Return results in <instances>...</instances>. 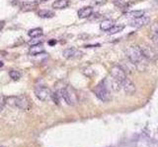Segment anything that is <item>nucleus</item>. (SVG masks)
<instances>
[{
	"label": "nucleus",
	"instance_id": "nucleus-1",
	"mask_svg": "<svg viewBox=\"0 0 158 147\" xmlns=\"http://www.w3.org/2000/svg\"><path fill=\"white\" fill-rule=\"evenodd\" d=\"M126 55L131 64L137 67V69L143 71L145 69L147 60L142 55L141 49L138 45H131L126 50Z\"/></svg>",
	"mask_w": 158,
	"mask_h": 147
},
{
	"label": "nucleus",
	"instance_id": "nucleus-2",
	"mask_svg": "<svg viewBox=\"0 0 158 147\" xmlns=\"http://www.w3.org/2000/svg\"><path fill=\"white\" fill-rule=\"evenodd\" d=\"M6 104L11 107H16V108L21 109L22 111H28L31 108V101L29 98L21 94L19 96H9L6 98Z\"/></svg>",
	"mask_w": 158,
	"mask_h": 147
},
{
	"label": "nucleus",
	"instance_id": "nucleus-3",
	"mask_svg": "<svg viewBox=\"0 0 158 147\" xmlns=\"http://www.w3.org/2000/svg\"><path fill=\"white\" fill-rule=\"evenodd\" d=\"M93 92L97 98L103 102H109L111 100V93H110V88L108 87L107 83L105 81L101 82L95 86Z\"/></svg>",
	"mask_w": 158,
	"mask_h": 147
},
{
	"label": "nucleus",
	"instance_id": "nucleus-4",
	"mask_svg": "<svg viewBox=\"0 0 158 147\" xmlns=\"http://www.w3.org/2000/svg\"><path fill=\"white\" fill-rule=\"evenodd\" d=\"M60 94L61 97L63 98L64 101L70 106H74L75 104H77L78 102V98H77V94L76 91L73 89V87H71L70 86H66L65 87L60 88Z\"/></svg>",
	"mask_w": 158,
	"mask_h": 147
},
{
	"label": "nucleus",
	"instance_id": "nucleus-5",
	"mask_svg": "<svg viewBox=\"0 0 158 147\" xmlns=\"http://www.w3.org/2000/svg\"><path fill=\"white\" fill-rule=\"evenodd\" d=\"M110 75L111 77L116 79L117 82H122L126 79V71L122 68L121 66H114L110 70Z\"/></svg>",
	"mask_w": 158,
	"mask_h": 147
},
{
	"label": "nucleus",
	"instance_id": "nucleus-6",
	"mask_svg": "<svg viewBox=\"0 0 158 147\" xmlns=\"http://www.w3.org/2000/svg\"><path fill=\"white\" fill-rule=\"evenodd\" d=\"M35 94L41 101H47L51 96V91L47 86H37L35 88Z\"/></svg>",
	"mask_w": 158,
	"mask_h": 147
},
{
	"label": "nucleus",
	"instance_id": "nucleus-7",
	"mask_svg": "<svg viewBox=\"0 0 158 147\" xmlns=\"http://www.w3.org/2000/svg\"><path fill=\"white\" fill-rule=\"evenodd\" d=\"M149 22H150V18H149L148 16L143 15L142 17L131 19L130 21V26H133V28L139 29V28H141V26H144L145 25H147Z\"/></svg>",
	"mask_w": 158,
	"mask_h": 147
},
{
	"label": "nucleus",
	"instance_id": "nucleus-8",
	"mask_svg": "<svg viewBox=\"0 0 158 147\" xmlns=\"http://www.w3.org/2000/svg\"><path fill=\"white\" fill-rule=\"evenodd\" d=\"M139 47L141 49L142 55L145 57V59L147 61H154L156 59V57H157L156 53L150 46L146 45V44H143L142 46H139Z\"/></svg>",
	"mask_w": 158,
	"mask_h": 147
},
{
	"label": "nucleus",
	"instance_id": "nucleus-9",
	"mask_svg": "<svg viewBox=\"0 0 158 147\" xmlns=\"http://www.w3.org/2000/svg\"><path fill=\"white\" fill-rule=\"evenodd\" d=\"M62 55L64 58H66V59H75V58H80L82 57L83 53L78 50V49L74 48V47H70V48H67L65 49L63 51Z\"/></svg>",
	"mask_w": 158,
	"mask_h": 147
},
{
	"label": "nucleus",
	"instance_id": "nucleus-10",
	"mask_svg": "<svg viewBox=\"0 0 158 147\" xmlns=\"http://www.w3.org/2000/svg\"><path fill=\"white\" fill-rule=\"evenodd\" d=\"M122 87L124 88L125 92L126 93V94H129V95L134 94V93L135 92L134 83L131 82L130 79H128V78H126L125 81L122 82Z\"/></svg>",
	"mask_w": 158,
	"mask_h": 147
},
{
	"label": "nucleus",
	"instance_id": "nucleus-11",
	"mask_svg": "<svg viewBox=\"0 0 158 147\" xmlns=\"http://www.w3.org/2000/svg\"><path fill=\"white\" fill-rule=\"evenodd\" d=\"M92 13H93V8L90 7V6H87V7H83L81 9L78 10V17L80 19H86V18H89Z\"/></svg>",
	"mask_w": 158,
	"mask_h": 147
},
{
	"label": "nucleus",
	"instance_id": "nucleus-12",
	"mask_svg": "<svg viewBox=\"0 0 158 147\" xmlns=\"http://www.w3.org/2000/svg\"><path fill=\"white\" fill-rule=\"evenodd\" d=\"M45 52V48L43 47L42 43L40 44H35V45H31V47L29 48V54L35 56V55H39L41 53Z\"/></svg>",
	"mask_w": 158,
	"mask_h": 147
},
{
	"label": "nucleus",
	"instance_id": "nucleus-13",
	"mask_svg": "<svg viewBox=\"0 0 158 147\" xmlns=\"http://www.w3.org/2000/svg\"><path fill=\"white\" fill-rule=\"evenodd\" d=\"M39 4L37 2H27V3H23L21 6V10L23 12H30V11H34L38 8Z\"/></svg>",
	"mask_w": 158,
	"mask_h": 147
},
{
	"label": "nucleus",
	"instance_id": "nucleus-14",
	"mask_svg": "<svg viewBox=\"0 0 158 147\" xmlns=\"http://www.w3.org/2000/svg\"><path fill=\"white\" fill-rule=\"evenodd\" d=\"M70 1L69 0H55L52 3V8L55 9H64L69 6Z\"/></svg>",
	"mask_w": 158,
	"mask_h": 147
},
{
	"label": "nucleus",
	"instance_id": "nucleus-15",
	"mask_svg": "<svg viewBox=\"0 0 158 147\" xmlns=\"http://www.w3.org/2000/svg\"><path fill=\"white\" fill-rule=\"evenodd\" d=\"M115 24V22L111 19H107V20H104L102 23L100 24V29L104 30V32H108V30L112 28Z\"/></svg>",
	"mask_w": 158,
	"mask_h": 147
},
{
	"label": "nucleus",
	"instance_id": "nucleus-16",
	"mask_svg": "<svg viewBox=\"0 0 158 147\" xmlns=\"http://www.w3.org/2000/svg\"><path fill=\"white\" fill-rule=\"evenodd\" d=\"M38 16L43 19H51V18L55 17V12H52L51 10H40L38 12Z\"/></svg>",
	"mask_w": 158,
	"mask_h": 147
},
{
	"label": "nucleus",
	"instance_id": "nucleus-17",
	"mask_svg": "<svg viewBox=\"0 0 158 147\" xmlns=\"http://www.w3.org/2000/svg\"><path fill=\"white\" fill-rule=\"evenodd\" d=\"M43 34V29L41 28H37V29H32L30 30L28 32V35L30 37L32 38H37V37H42Z\"/></svg>",
	"mask_w": 158,
	"mask_h": 147
},
{
	"label": "nucleus",
	"instance_id": "nucleus-18",
	"mask_svg": "<svg viewBox=\"0 0 158 147\" xmlns=\"http://www.w3.org/2000/svg\"><path fill=\"white\" fill-rule=\"evenodd\" d=\"M124 29H125L124 25H116V26L114 25L107 33H108V34H115V33L122 32V30H124Z\"/></svg>",
	"mask_w": 158,
	"mask_h": 147
},
{
	"label": "nucleus",
	"instance_id": "nucleus-19",
	"mask_svg": "<svg viewBox=\"0 0 158 147\" xmlns=\"http://www.w3.org/2000/svg\"><path fill=\"white\" fill-rule=\"evenodd\" d=\"M144 14H145V12H144V11H142V10H137V11H130V12H128L126 14V16L131 18V19H135V18L142 17Z\"/></svg>",
	"mask_w": 158,
	"mask_h": 147
},
{
	"label": "nucleus",
	"instance_id": "nucleus-20",
	"mask_svg": "<svg viewBox=\"0 0 158 147\" xmlns=\"http://www.w3.org/2000/svg\"><path fill=\"white\" fill-rule=\"evenodd\" d=\"M150 30H151V38L158 37V22H155V23L151 26Z\"/></svg>",
	"mask_w": 158,
	"mask_h": 147
},
{
	"label": "nucleus",
	"instance_id": "nucleus-21",
	"mask_svg": "<svg viewBox=\"0 0 158 147\" xmlns=\"http://www.w3.org/2000/svg\"><path fill=\"white\" fill-rule=\"evenodd\" d=\"M9 75L12 79H14V81H18V79L21 78V73L19 72V71L12 70L9 72Z\"/></svg>",
	"mask_w": 158,
	"mask_h": 147
},
{
	"label": "nucleus",
	"instance_id": "nucleus-22",
	"mask_svg": "<svg viewBox=\"0 0 158 147\" xmlns=\"http://www.w3.org/2000/svg\"><path fill=\"white\" fill-rule=\"evenodd\" d=\"M51 98H52V100H54V102L56 104V105H58L59 104V102H60V98H61V94H60V91L58 90L56 92H54L51 94Z\"/></svg>",
	"mask_w": 158,
	"mask_h": 147
},
{
	"label": "nucleus",
	"instance_id": "nucleus-23",
	"mask_svg": "<svg viewBox=\"0 0 158 147\" xmlns=\"http://www.w3.org/2000/svg\"><path fill=\"white\" fill-rule=\"evenodd\" d=\"M5 104H6V97L3 94H0V112L3 110Z\"/></svg>",
	"mask_w": 158,
	"mask_h": 147
},
{
	"label": "nucleus",
	"instance_id": "nucleus-24",
	"mask_svg": "<svg viewBox=\"0 0 158 147\" xmlns=\"http://www.w3.org/2000/svg\"><path fill=\"white\" fill-rule=\"evenodd\" d=\"M29 43L31 44V45H35V44H40V43H42V40H40V39H33V40H31L29 41Z\"/></svg>",
	"mask_w": 158,
	"mask_h": 147
},
{
	"label": "nucleus",
	"instance_id": "nucleus-25",
	"mask_svg": "<svg viewBox=\"0 0 158 147\" xmlns=\"http://www.w3.org/2000/svg\"><path fill=\"white\" fill-rule=\"evenodd\" d=\"M56 42H58V41H56L55 39H51V40H50V41L47 42V43H49V45H51V46H54V45H55V44H56Z\"/></svg>",
	"mask_w": 158,
	"mask_h": 147
},
{
	"label": "nucleus",
	"instance_id": "nucleus-26",
	"mask_svg": "<svg viewBox=\"0 0 158 147\" xmlns=\"http://www.w3.org/2000/svg\"><path fill=\"white\" fill-rule=\"evenodd\" d=\"M4 21H0V30H1L3 29V26H4Z\"/></svg>",
	"mask_w": 158,
	"mask_h": 147
},
{
	"label": "nucleus",
	"instance_id": "nucleus-27",
	"mask_svg": "<svg viewBox=\"0 0 158 147\" xmlns=\"http://www.w3.org/2000/svg\"><path fill=\"white\" fill-rule=\"evenodd\" d=\"M2 66H3V63H2L1 61H0V67H2Z\"/></svg>",
	"mask_w": 158,
	"mask_h": 147
},
{
	"label": "nucleus",
	"instance_id": "nucleus-28",
	"mask_svg": "<svg viewBox=\"0 0 158 147\" xmlns=\"http://www.w3.org/2000/svg\"><path fill=\"white\" fill-rule=\"evenodd\" d=\"M0 147H4V146H0Z\"/></svg>",
	"mask_w": 158,
	"mask_h": 147
}]
</instances>
